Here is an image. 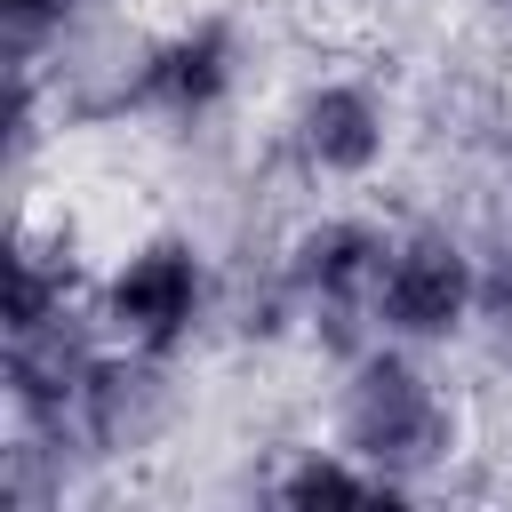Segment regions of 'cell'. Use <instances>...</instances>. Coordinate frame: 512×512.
Wrapping results in <instances>:
<instances>
[{
    "label": "cell",
    "instance_id": "7a4b0ae2",
    "mask_svg": "<svg viewBox=\"0 0 512 512\" xmlns=\"http://www.w3.org/2000/svg\"><path fill=\"white\" fill-rule=\"evenodd\" d=\"M464 304H472V264H464L448 240H392V248H384L376 312H384L392 328L432 336V328H448Z\"/></svg>",
    "mask_w": 512,
    "mask_h": 512
},
{
    "label": "cell",
    "instance_id": "3957f363",
    "mask_svg": "<svg viewBox=\"0 0 512 512\" xmlns=\"http://www.w3.org/2000/svg\"><path fill=\"white\" fill-rule=\"evenodd\" d=\"M112 312H120L136 336H168L176 320H192V256H176V248L136 256V264L120 272V288H112Z\"/></svg>",
    "mask_w": 512,
    "mask_h": 512
},
{
    "label": "cell",
    "instance_id": "6da1fadb",
    "mask_svg": "<svg viewBox=\"0 0 512 512\" xmlns=\"http://www.w3.org/2000/svg\"><path fill=\"white\" fill-rule=\"evenodd\" d=\"M344 432H352V448L376 456V464H424V456L440 448L448 416H440L432 384H424L408 360H368L360 384H352V400H344Z\"/></svg>",
    "mask_w": 512,
    "mask_h": 512
},
{
    "label": "cell",
    "instance_id": "277c9868",
    "mask_svg": "<svg viewBox=\"0 0 512 512\" xmlns=\"http://www.w3.org/2000/svg\"><path fill=\"white\" fill-rule=\"evenodd\" d=\"M304 144H312V160H320V168H368V160H376V144H384L376 104H368L360 88H320V96H312V112H304Z\"/></svg>",
    "mask_w": 512,
    "mask_h": 512
}]
</instances>
